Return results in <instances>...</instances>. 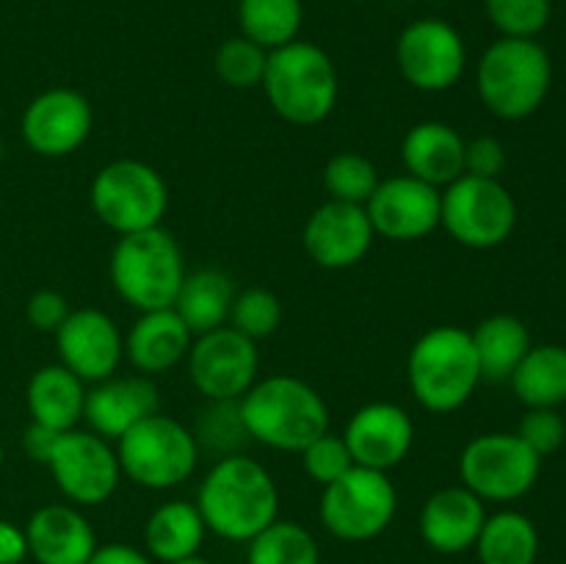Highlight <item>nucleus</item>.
<instances>
[{
	"instance_id": "10",
	"label": "nucleus",
	"mask_w": 566,
	"mask_h": 564,
	"mask_svg": "<svg viewBox=\"0 0 566 564\" xmlns=\"http://www.w3.org/2000/svg\"><path fill=\"white\" fill-rule=\"evenodd\" d=\"M440 227L470 249H495L517 227V202L501 180L462 175L442 188Z\"/></svg>"
},
{
	"instance_id": "4",
	"label": "nucleus",
	"mask_w": 566,
	"mask_h": 564,
	"mask_svg": "<svg viewBox=\"0 0 566 564\" xmlns=\"http://www.w3.org/2000/svg\"><path fill=\"white\" fill-rule=\"evenodd\" d=\"M263 92L271 108L291 125H318L335 111L340 81L335 61L313 42H296L269 53Z\"/></svg>"
},
{
	"instance_id": "31",
	"label": "nucleus",
	"mask_w": 566,
	"mask_h": 564,
	"mask_svg": "<svg viewBox=\"0 0 566 564\" xmlns=\"http://www.w3.org/2000/svg\"><path fill=\"white\" fill-rule=\"evenodd\" d=\"M304 22L302 0H241L238 25L241 36L252 39L263 50L285 48L296 42Z\"/></svg>"
},
{
	"instance_id": "30",
	"label": "nucleus",
	"mask_w": 566,
	"mask_h": 564,
	"mask_svg": "<svg viewBox=\"0 0 566 564\" xmlns=\"http://www.w3.org/2000/svg\"><path fill=\"white\" fill-rule=\"evenodd\" d=\"M481 564H536L539 556V531L523 512L486 514L484 529L475 540Z\"/></svg>"
},
{
	"instance_id": "32",
	"label": "nucleus",
	"mask_w": 566,
	"mask_h": 564,
	"mask_svg": "<svg viewBox=\"0 0 566 564\" xmlns=\"http://www.w3.org/2000/svg\"><path fill=\"white\" fill-rule=\"evenodd\" d=\"M247 545V564H321L315 536L293 520L276 518Z\"/></svg>"
},
{
	"instance_id": "42",
	"label": "nucleus",
	"mask_w": 566,
	"mask_h": 564,
	"mask_svg": "<svg viewBox=\"0 0 566 564\" xmlns=\"http://www.w3.org/2000/svg\"><path fill=\"white\" fill-rule=\"evenodd\" d=\"M28 558L25 529L0 518V564H22Z\"/></svg>"
},
{
	"instance_id": "15",
	"label": "nucleus",
	"mask_w": 566,
	"mask_h": 564,
	"mask_svg": "<svg viewBox=\"0 0 566 564\" xmlns=\"http://www.w3.org/2000/svg\"><path fill=\"white\" fill-rule=\"evenodd\" d=\"M94 127L88 100L77 88L55 86L36 94L22 114V138L28 149L44 158H64L86 144Z\"/></svg>"
},
{
	"instance_id": "2",
	"label": "nucleus",
	"mask_w": 566,
	"mask_h": 564,
	"mask_svg": "<svg viewBox=\"0 0 566 564\" xmlns=\"http://www.w3.org/2000/svg\"><path fill=\"white\" fill-rule=\"evenodd\" d=\"M243 429L274 451L302 453L329 431V407L313 385L298 376H269L238 398Z\"/></svg>"
},
{
	"instance_id": "44",
	"label": "nucleus",
	"mask_w": 566,
	"mask_h": 564,
	"mask_svg": "<svg viewBox=\"0 0 566 564\" xmlns=\"http://www.w3.org/2000/svg\"><path fill=\"white\" fill-rule=\"evenodd\" d=\"M59 435L61 431H53V429H48V426H39L31 420V426H28L25 435H22V448H25V453L33 459V462L48 464Z\"/></svg>"
},
{
	"instance_id": "27",
	"label": "nucleus",
	"mask_w": 566,
	"mask_h": 564,
	"mask_svg": "<svg viewBox=\"0 0 566 564\" xmlns=\"http://www.w3.org/2000/svg\"><path fill=\"white\" fill-rule=\"evenodd\" d=\"M232 302H235V285L230 276L219 269H199L186 274L171 307L197 337L224 326L230 321Z\"/></svg>"
},
{
	"instance_id": "34",
	"label": "nucleus",
	"mask_w": 566,
	"mask_h": 564,
	"mask_svg": "<svg viewBox=\"0 0 566 564\" xmlns=\"http://www.w3.org/2000/svg\"><path fill=\"white\" fill-rule=\"evenodd\" d=\"M216 75L230 88H258L263 86L269 50L254 44L247 36H232L216 50Z\"/></svg>"
},
{
	"instance_id": "11",
	"label": "nucleus",
	"mask_w": 566,
	"mask_h": 564,
	"mask_svg": "<svg viewBox=\"0 0 566 564\" xmlns=\"http://www.w3.org/2000/svg\"><path fill=\"white\" fill-rule=\"evenodd\" d=\"M539 470L542 457L520 440L517 431H490L473 437L459 457L462 484L481 501L509 503L528 495L539 479Z\"/></svg>"
},
{
	"instance_id": "29",
	"label": "nucleus",
	"mask_w": 566,
	"mask_h": 564,
	"mask_svg": "<svg viewBox=\"0 0 566 564\" xmlns=\"http://www.w3.org/2000/svg\"><path fill=\"white\" fill-rule=\"evenodd\" d=\"M509 382L514 387V396L528 409H556L566 401V348L556 343L531 346Z\"/></svg>"
},
{
	"instance_id": "28",
	"label": "nucleus",
	"mask_w": 566,
	"mask_h": 564,
	"mask_svg": "<svg viewBox=\"0 0 566 564\" xmlns=\"http://www.w3.org/2000/svg\"><path fill=\"white\" fill-rule=\"evenodd\" d=\"M473 346L479 354L481 382H509L525 354L531 352V332L517 315L497 313L481 321L473 332Z\"/></svg>"
},
{
	"instance_id": "13",
	"label": "nucleus",
	"mask_w": 566,
	"mask_h": 564,
	"mask_svg": "<svg viewBox=\"0 0 566 564\" xmlns=\"http://www.w3.org/2000/svg\"><path fill=\"white\" fill-rule=\"evenodd\" d=\"M396 61L403 81L418 92H448L468 66L464 39L451 22L423 17L409 22L396 42Z\"/></svg>"
},
{
	"instance_id": "22",
	"label": "nucleus",
	"mask_w": 566,
	"mask_h": 564,
	"mask_svg": "<svg viewBox=\"0 0 566 564\" xmlns=\"http://www.w3.org/2000/svg\"><path fill=\"white\" fill-rule=\"evenodd\" d=\"M28 556L36 564H88L97 534L86 514L70 503L36 509L25 525Z\"/></svg>"
},
{
	"instance_id": "25",
	"label": "nucleus",
	"mask_w": 566,
	"mask_h": 564,
	"mask_svg": "<svg viewBox=\"0 0 566 564\" xmlns=\"http://www.w3.org/2000/svg\"><path fill=\"white\" fill-rule=\"evenodd\" d=\"M25 401L33 424L53 431L77 429L86 407V382L61 363L44 365L28 382Z\"/></svg>"
},
{
	"instance_id": "40",
	"label": "nucleus",
	"mask_w": 566,
	"mask_h": 564,
	"mask_svg": "<svg viewBox=\"0 0 566 564\" xmlns=\"http://www.w3.org/2000/svg\"><path fill=\"white\" fill-rule=\"evenodd\" d=\"M503 169H506V149L495 136H479L464 144V175L501 180Z\"/></svg>"
},
{
	"instance_id": "8",
	"label": "nucleus",
	"mask_w": 566,
	"mask_h": 564,
	"mask_svg": "<svg viewBox=\"0 0 566 564\" xmlns=\"http://www.w3.org/2000/svg\"><path fill=\"white\" fill-rule=\"evenodd\" d=\"M88 199L94 216L116 236L160 227L169 208V191L160 171L133 158L105 164L94 175Z\"/></svg>"
},
{
	"instance_id": "41",
	"label": "nucleus",
	"mask_w": 566,
	"mask_h": 564,
	"mask_svg": "<svg viewBox=\"0 0 566 564\" xmlns=\"http://www.w3.org/2000/svg\"><path fill=\"white\" fill-rule=\"evenodd\" d=\"M70 313V304H66V299L59 291H36L25 304L28 324L39 332H53V335Z\"/></svg>"
},
{
	"instance_id": "37",
	"label": "nucleus",
	"mask_w": 566,
	"mask_h": 564,
	"mask_svg": "<svg viewBox=\"0 0 566 564\" xmlns=\"http://www.w3.org/2000/svg\"><path fill=\"white\" fill-rule=\"evenodd\" d=\"M193 437H197L199 446L224 451V457L238 453V446L249 440L238 401H210V407L205 409L202 424H199V435Z\"/></svg>"
},
{
	"instance_id": "18",
	"label": "nucleus",
	"mask_w": 566,
	"mask_h": 564,
	"mask_svg": "<svg viewBox=\"0 0 566 564\" xmlns=\"http://www.w3.org/2000/svg\"><path fill=\"white\" fill-rule=\"evenodd\" d=\"M374 227H370L365 205H348L326 199L310 213L304 224V252L315 265L329 271H343L365 260L374 247Z\"/></svg>"
},
{
	"instance_id": "14",
	"label": "nucleus",
	"mask_w": 566,
	"mask_h": 564,
	"mask_svg": "<svg viewBox=\"0 0 566 564\" xmlns=\"http://www.w3.org/2000/svg\"><path fill=\"white\" fill-rule=\"evenodd\" d=\"M260 352L235 326L197 335L188 352V376L208 401H238L258 382Z\"/></svg>"
},
{
	"instance_id": "23",
	"label": "nucleus",
	"mask_w": 566,
	"mask_h": 564,
	"mask_svg": "<svg viewBox=\"0 0 566 564\" xmlns=\"http://www.w3.org/2000/svg\"><path fill=\"white\" fill-rule=\"evenodd\" d=\"M193 335L175 307L138 315L125 337V354L142 376H158L175 368L191 352Z\"/></svg>"
},
{
	"instance_id": "20",
	"label": "nucleus",
	"mask_w": 566,
	"mask_h": 564,
	"mask_svg": "<svg viewBox=\"0 0 566 564\" xmlns=\"http://www.w3.org/2000/svg\"><path fill=\"white\" fill-rule=\"evenodd\" d=\"M160 412L158 387L149 376H108L86 390L83 418L94 435L105 440H119L127 429L149 415Z\"/></svg>"
},
{
	"instance_id": "12",
	"label": "nucleus",
	"mask_w": 566,
	"mask_h": 564,
	"mask_svg": "<svg viewBox=\"0 0 566 564\" xmlns=\"http://www.w3.org/2000/svg\"><path fill=\"white\" fill-rule=\"evenodd\" d=\"M55 487L77 506H99L116 492L122 479L119 457L111 440L94 431H61L48 459Z\"/></svg>"
},
{
	"instance_id": "36",
	"label": "nucleus",
	"mask_w": 566,
	"mask_h": 564,
	"mask_svg": "<svg viewBox=\"0 0 566 564\" xmlns=\"http://www.w3.org/2000/svg\"><path fill=\"white\" fill-rule=\"evenodd\" d=\"M484 11L501 36L536 39L553 14L551 0H484Z\"/></svg>"
},
{
	"instance_id": "33",
	"label": "nucleus",
	"mask_w": 566,
	"mask_h": 564,
	"mask_svg": "<svg viewBox=\"0 0 566 564\" xmlns=\"http://www.w3.org/2000/svg\"><path fill=\"white\" fill-rule=\"evenodd\" d=\"M379 182L374 160L359 153H337L324 166V188L335 202L365 205Z\"/></svg>"
},
{
	"instance_id": "6",
	"label": "nucleus",
	"mask_w": 566,
	"mask_h": 564,
	"mask_svg": "<svg viewBox=\"0 0 566 564\" xmlns=\"http://www.w3.org/2000/svg\"><path fill=\"white\" fill-rule=\"evenodd\" d=\"M108 274L116 293L138 313L171 307L186 280V260L180 243L169 230H153L119 236L111 249Z\"/></svg>"
},
{
	"instance_id": "1",
	"label": "nucleus",
	"mask_w": 566,
	"mask_h": 564,
	"mask_svg": "<svg viewBox=\"0 0 566 564\" xmlns=\"http://www.w3.org/2000/svg\"><path fill=\"white\" fill-rule=\"evenodd\" d=\"M197 509L208 531L227 542H249L280 518L276 481L258 459L221 457L197 492Z\"/></svg>"
},
{
	"instance_id": "21",
	"label": "nucleus",
	"mask_w": 566,
	"mask_h": 564,
	"mask_svg": "<svg viewBox=\"0 0 566 564\" xmlns=\"http://www.w3.org/2000/svg\"><path fill=\"white\" fill-rule=\"evenodd\" d=\"M484 520V501L475 492L464 484L442 487L420 509V536L434 553L457 556L475 547Z\"/></svg>"
},
{
	"instance_id": "45",
	"label": "nucleus",
	"mask_w": 566,
	"mask_h": 564,
	"mask_svg": "<svg viewBox=\"0 0 566 564\" xmlns=\"http://www.w3.org/2000/svg\"><path fill=\"white\" fill-rule=\"evenodd\" d=\"M169 564H213V562H208V558H205V556H199V553H193V556L177 558V562H169Z\"/></svg>"
},
{
	"instance_id": "3",
	"label": "nucleus",
	"mask_w": 566,
	"mask_h": 564,
	"mask_svg": "<svg viewBox=\"0 0 566 564\" xmlns=\"http://www.w3.org/2000/svg\"><path fill=\"white\" fill-rule=\"evenodd\" d=\"M553 61L536 39L501 36L484 50L475 70V88L497 119H525L551 94Z\"/></svg>"
},
{
	"instance_id": "16",
	"label": "nucleus",
	"mask_w": 566,
	"mask_h": 564,
	"mask_svg": "<svg viewBox=\"0 0 566 564\" xmlns=\"http://www.w3.org/2000/svg\"><path fill=\"white\" fill-rule=\"evenodd\" d=\"M440 188L412 175L381 180L365 202L376 236L390 241H420L440 227Z\"/></svg>"
},
{
	"instance_id": "39",
	"label": "nucleus",
	"mask_w": 566,
	"mask_h": 564,
	"mask_svg": "<svg viewBox=\"0 0 566 564\" xmlns=\"http://www.w3.org/2000/svg\"><path fill=\"white\" fill-rule=\"evenodd\" d=\"M517 437L536 457H547V453L558 451L564 446L566 424L553 407H534L520 420Z\"/></svg>"
},
{
	"instance_id": "43",
	"label": "nucleus",
	"mask_w": 566,
	"mask_h": 564,
	"mask_svg": "<svg viewBox=\"0 0 566 564\" xmlns=\"http://www.w3.org/2000/svg\"><path fill=\"white\" fill-rule=\"evenodd\" d=\"M88 564H153L147 551L136 545H125V542H108V545H97L92 553Z\"/></svg>"
},
{
	"instance_id": "38",
	"label": "nucleus",
	"mask_w": 566,
	"mask_h": 564,
	"mask_svg": "<svg viewBox=\"0 0 566 564\" xmlns=\"http://www.w3.org/2000/svg\"><path fill=\"white\" fill-rule=\"evenodd\" d=\"M302 464L315 484L326 487L332 484V481L340 479L343 473H348V470L354 468V459H352V451H348L346 440H343V435H332V431H326V435H321L318 440H313L307 448H304Z\"/></svg>"
},
{
	"instance_id": "19",
	"label": "nucleus",
	"mask_w": 566,
	"mask_h": 564,
	"mask_svg": "<svg viewBox=\"0 0 566 564\" xmlns=\"http://www.w3.org/2000/svg\"><path fill=\"white\" fill-rule=\"evenodd\" d=\"M354 464L387 473L407 459L415 446L412 415L390 401H374L359 407L343 431Z\"/></svg>"
},
{
	"instance_id": "7",
	"label": "nucleus",
	"mask_w": 566,
	"mask_h": 564,
	"mask_svg": "<svg viewBox=\"0 0 566 564\" xmlns=\"http://www.w3.org/2000/svg\"><path fill=\"white\" fill-rule=\"evenodd\" d=\"M122 476L147 490H171L188 481L199 462V442L188 426L155 412L116 440Z\"/></svg>"
},
{
	"instance_id": "24",
	"label": "nucleus",
	"mask_w": 566,
	"mask_h": 564,
	"mask_svg": "<svg viewBox=\"0 0 566 564\" xmlns=\"http://www.w3.org/2000/svg\"><path fill=\"white\" fill-rule=\"evenodd\" d=\"M464 138L448 122H418L409 127L401 144V160L407 175L434 188L451 186L464 175Z\"/></svg>"
},
{
	"instance_id": "46",
	"label": "nucleus",
	"mask_w": 566,
	"mask_h": 564,
	"mask_svg": "<svg viewBox=\"0 0 566 564\" xmlns=\"http://www.w3.org/2000/svg\"><path fill=\"white\" fill-rule=\"evenodd\" d=\"M0 464H3V451H0Z\"/></svg>"
},
{
	"instance_id": "35",
	"label": "nucleus",
	"mask_w": 566,
	"mask_h": 564,
	"mask_svg": "<svg viewBox=\"0 0 566 564\" xmlns=\"http://www.w3.org/2000/svg\"><path fill=\"white\" fill-rule=\"evenodd\" d=\"M282 324V302L269 288H247L235 293V302L230 310V326H235L241 335L252 337L254 343L271 337Z\"/></svg>"
},
{
	"instance_id": "26",
	"label": "nucleus",
	"mask_w": 566,
	"mask_h": 564,
	"mask_svg": "<svg viewBox=\"0 0 566 564\" xmlns=\"http://www.w3.org/2000/svg\"><path fill=\"white\" fill-rule=\"evenodd\" d=\"M208 525L199 514L197 503L191 501H166L155 509L144 525V551L155 562H177L199 553Z\"/></svg>"
},
{
	"instance_id": "17",
	"label": "nucleus",
	"mask_w": 566,
	"mask_h": 564,
	"mask_svg": "<svg viewBox=\"0 0 566 564\" xmlns=\"http://www.w3.org/2000/svg\"><path fill=\"white\" fill-rule=\"evenodd\" d=\"M55 346L61 365L81 376L86 385L114 376L125 357V337L119 326L97 307L72 310L55 332Z\"/></svg>"
},
{
	"instance_id": "9",
	"label": "nucleus",
	"mask_w": 566,
	"mask_h": 564,
	"mask_svg": "<svg viewBox=\"0 0 566 564\" xmlns=\"http://www.w3.org/2000/svg\"><path fill=\"white\" fill-rule=\"evenodd\" d=\"M398 512V490L381 470L354 464L321 492V523L343 542H370L390 529Z\"/></svg>"
},
{
	"instance_id": "5",
	"label": "nucleus",
	"mask_w": 566,
	"mask_h": 564,
	"mask_svg": "<svg viewBox=\"0 0 566 564\" xmlns=\"http://www.w3.org/2000/svg\"><path fill=\"white\" fill-rule=\"evenodd\" d=\"M409 387L420 407L446 415L464 407L481 382L479 354L468 330L442 324L415 341L407 363Z\"/></svg>"
}]
</instances>
